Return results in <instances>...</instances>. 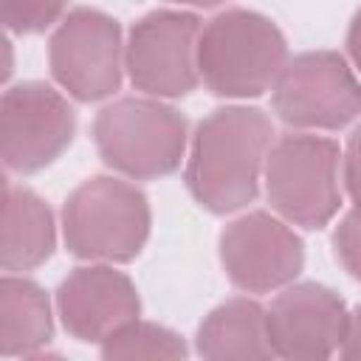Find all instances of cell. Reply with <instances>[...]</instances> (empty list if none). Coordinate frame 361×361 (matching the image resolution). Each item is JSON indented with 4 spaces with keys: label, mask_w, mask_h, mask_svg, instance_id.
I'll return each instance as SVG.
<instances>
[{
    "label": "cell",
    "mask_w": 361,
    "mask_h": 361,
    "mask_svg": "<svg viewBox=\"0 0 361 361\" xmlns=\"http://www.w3.org/2000/svg\"><path fill=\"white\" fill-rule=\"evenodd\" d=\"M274 138V124L259 107H220L195 135L186 164L192 197L212 214L248 206L259 192V172Z\"/></svg>",
    "instance_id": "obj_1"
},
{
    "label": "cell",
    "mask_w": 361,
    "mask_h": 361,
    "mask_svg": "<svg viewBox=\"0 0 361 361\" xmlns=\"http://www.w3.org/2000/svg\"><path fill=\"white\" fill-rule=\"evenodd\" d=\"M288 62V42L259 11L228 8L197 34V79L226 99L262 96Z\"/></svg>",
    "instance_id": "obj_2"
},
{
    "label": "cell",
    "mask_w": 361,
    "mask_h": 361,
    "mask_svg": "<svg viewBox=\"0 0 361 361\" xmlns=\"http://www.w3.org/2000/svg\"><path fill=\"white\" fill-rule=\"evenodd\" d=\"M149 203L141 189L96 175L79 183L65 200V245L79 259L130 262L149 237Z\"/></svg>",
    "instance_id": "obj_3"
},
{
    "label": "cell",
    "mask_w": 361,
    "mask_h": 361,
    "mask_svg": "<svg viewBox=\"0 0 361 361\" xmlns=\"http://www.w3.org/2000/svg\"><path fill=\"white\" fill-rule=\"evenodd\" d=\"M265 195L276 214L302 228H324L341 209V147L290 133L265 155Z\"/></svg>",
    "instance_id": "obj_4"
},
{
    "label": "cell",
    "mask_w": 361,
    "mask_h": 361,
    "mask_svg": "<svg viewBox=\"0 0 361 361\" xmlns=\"http://www.w3.org/2000/svg\"><path fill=\"white\" fill-rule=\"evenodd\" d=\"M93 141L110 169L135 180L164 178L180 166L186 118L158 99L127 96L99 110Z\"/></svg>",
    "instance_id": "obj_5"
},
{
    "label": "cell",
    "mask_w": 361,
    "mask_h": 361,
    "mask_svg": "<svg viewBox=\"0 0 361 361\" xmlns=\"http://www.w3.org/2000/svg\"><path fill=\"white\" fill-rule=\"evenodd\" d=\"M271 107L296 130H341L361 110V90L350 62L336 51H305L274 79Z\"/></svg>",
    "instance_id": "obj_6"
},
{
    "label": "cell",
    "mask_w": 361,
    "mask_h": 361,
    "mask_svg": "<svg viewBox=\"0 0 361 361\" xmlns=\"http://www.w3.org/2000/svg\"><path fill=\"white\" fill-rule=\"evenodd\" d=\"M76 116L45 82H20L0 93V164L31 175L54 164L73 141Z\"/></svg>",
    "instance_id": "obj_7"
},
{
    "label": "cell",
    "mask_w": 361,
    "mask_h": 361,
    "mask_svg": "<svg viewBox=\"0 0 361 361\" xmlns=\"http://www.w3.org/2000/svg\"><path fill=\"white\" fill-rule=\"evenodd\" d=\"M200 20L189 11L158 8L144 14L124 45L130 82L155 99H178L197 87Z\"/></svg>",
    "instance_id": "obj_8"
},
{
    "label": "cell",
    "mask_w": 361,
    "mask_h": 361,
    "mask_svg": "<svg viewBox=\"0 0 361 361\" xmlns=\"http://www.w3.org/2000/svg\"><path fill=\"white\" fill-rule=\"evenodd\" d=\"M121 28L96 8H73L48 45L54 79L79 102L113 96L121 85Z\"/></svg>",
    "instance_id": "obj_9"
},
{
    "label": "cell",
    "mask_w": 361,
    "mask_h": 361,
    "mask_svg": "<svg viewBox=\"0 0 361 361\" xmlns=\"http://www.w3.org/2000/svg\"><path fill=\"white\" fill-rule=\"evenodd\" d=\"M265 327L274 355L288 361L330 358L355 336V313L344 299L319 282L290 285L265 310Z\"/></svg>",
    "instance_id": "obj_10"
},
{
    "label": "cell",
    "mask_w": 361,
    "mask_h": 361,
    "mask_svg": "<svg viewBox=\"0 0 361 361\" xmlns=\"http://www.w3.org/2000/svg\"><path fill=\"white\" fill-rule=\"evenodd\" d=\"M226 276L245 293H271L293 282L305 265L299 234L268 212H248L220 234Z\"/></svg>",
    "instance_id": "obj_11"
},
{
    "label": "cell",
    "mask_w": 361,
    "mask_h": 361,
    "mask_svg": "<svg viewBox=\"0 0 361 361\" xmlns=\"http://www.w3.org/2000/svg\"><path fill=\"white\" fill-rule=\"evenodd\" d=\"M62 327L87 344H102L107 336L135 322L141 299L133 279L113 265H82L71 271L56 290Z\"/></svg>",
    "instance_id": "obj_12"
},
{
    "label": "cell",
    "mask_w": 361,
    "mask_h": 361,
    "mask_svg": "<svg viewBox=\"0 0 361 361\" xmlns=\"http://www.w3.org/2000/svg\"><path fill=\"white\" fill-rule=\"evenodd\" d=\"M56 245L54 212L31 189H8L0 200V271H31Z\"/></svg>",
    "instance_id": "obj_13"
},
{
    "label": "cell",
    "mask_w": 361,
    "mask_h": 361,
    "mask_svg": "<svg viewBox=\"0 0 361 361\" xmlns=\"http://www.w3.org/2000/svg\"><path fill=\"white\" fill-rule=\"evenodd\" d=\"M195 350L212 361H254L271 358L265 327V307L254 299L237 296L217 305L197 327Z\"/></svg>",
    "instance_id": "obj_14"
},
{
    "label": "cell",
    "mask_w": 361,
    "mask_h": 361,
    "mask_svg": "<svg viewBox=\"0 0 361 361\" xmlns=\"http://www.w3.org/2000/svg\"><path fill=\"white\" fill-rule=\"evenodd\" d=\"M51 338L54 316L42 285L0 276V355H37Z\"/></svg>",
    "instance_id": "obj_15"
},
{
    "label": "cell",
    "mask_w": 361,
    "mask_h": 361,
    "mask_svg": "<svg viewBox=\"0 0 361 361\" xmlns=\"http://www.w3.org/2000/svg\"><path fill=\"white\" fill-rule=\"evenodd\" d=\"M186 344L169 327L152 322H130L102 341V355L107 361H135V358H186Z\"/></svg>",
    "instance_id": "obj_16"
},
{
    "label": "cell",
    "mask_w": 361,
    "mask_h": 361,
    "mask_svg": "<svg viewBox=\"0 0 361 361\" xmlns=\"http://www.w3.org/2000/svg\"><path fill=\"white\" fill-rule=\"evenodd\" d=\"M68 0H0V28L14 34H39L54 25Z\"/></svg>",
    "instance_id": "obj_17"
},
{
    "label": "cell",
    "mask_w": 361,
    "mask_h": 361,
    "mask_svg": "<svg viewBox=\"0 0 361 361\" xmlns=\"http://www.w3.org/2000/svg\"><path fill=\"white\" fill-rule=\"evenodd\" d=\"M333 243H336V257L344 262V268L353 274V276H358V240H355V214L350 212L344 220H341V226H338V231H336V237H333Z\"/></svg>",
    "instance_id": "obj_18"
},
{
    "label": "cell",
    "mask_w": 361,
    "mask_h": 361,
    "mask_svg": "<svg viewBox=\"0 0 361 361\" xmlns=\"http://www.w3.org/2000/svg\"><path fill=\"white\" fill-rule=\"evenodd\" d=\"M11 73H14V48H11L8 37L0 28V87L8 82Z\"/></svg>",
    "instance_id": "obj_19"
},
{
    "label": "cell",
    "mask_w": 361,
    "mask_h": 361,
    "mask_svg": "<svg viewBox=\"0 0 361 361\" xmlns=\"http://www.w3.org/2000/svg\"><path fill=\"white\" fill-rule=\"evenodd\" d=\"M169 3H180V6H197V8H214L226 0H169Z\"/></svg>",
    "instance_id": "obj_20"
},
{
    "label": "cell",
    "mask_w": 361,
    "mask_h": 361,
    "mask_svg": "<svg viewBox=\"0 0 361 361\" xmlns=\"http://www.w3.org/2000/svg\"><path fill=\"white\" fill-rule=\"evenodd\" d=\"M8 195V178H6V172H3V166H0V200Z\"/></svg>",
    "instance_id": "obj_21"
}]
</instances>
